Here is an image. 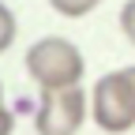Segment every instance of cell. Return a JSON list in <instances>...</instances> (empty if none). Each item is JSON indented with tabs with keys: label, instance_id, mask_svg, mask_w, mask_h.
<instances>
[{
	"label": "cell",
	"instance_id": "obj_4",
	"mask_svg": "<svg viewBox=\"0 0 135 135\" xmlns=\"http://www.w3.org/2000/svg\"><path fill=\"white\" fill-rule=\"evenodd\" d=\"M53 4L56 15H64V19H83V15H90L101 0H49Z\"/></svg>",
	"mask_w": 135,
	"mask_h": 135
},
{
	"label": "cell",
	"instance_id": "obj_2",
	"mask_svg": "<svg viewBox=\"0 0 135 135\" xmlns=\"http://www.w3.org/2000/svg\"><path fill=\"white\" fill-rule=\"evenodd\" d=\"M90 113L94 124L109 135H120L135 128V79L124 71H109L90 90Z\"/></svg>",
	"mask_w": 135,
	"mask_h": 135
},
{
	"label": "cell",
	"instance_id": "obj_9",
	"mask_svg": "<svg viewBox=\"0 0 135 135\" xmlns=\"http://www.w3.org/2000/svg\"><path fill=\"white\" fill-rule=\"evenodd\" d=\"M128 75H131V79H135V68H128Z\"/></svg>",
	"mask_w": 135,
	"mask_h": 135
},
{
	"label": "cell",
	"instance_id": "obj_3",
	"mask_svg": "<svg viewBox=\"0 0 135 135\" xmlns=\"http://www.w3.org/2000/svg\"><path fill=\"white\" fill-rule=\"evenodd\" d=\"M83 124H86V94L79 86L41 90V105L34 113L38 135H75Z\"/></svg>",
	"mask_w": 135,
	"mask_h": 135
},
{
	"label": "cell",
	"instance_id": "obj_8",
	"mask_svg": "<svg viewBox=\"0 0 135 135\" xmlns=\"http://www.w3.org/2000/svg\"><path fill=\"white\" fill-rule=\"evenodd\" d=\"M0 105H4V86H0Z\"/></svg>",
	"mask_w": 135,
	"mask_h": 135
},
{
	"label": "cell",
	"instance_id": "obj_5",
	"mask_svg": "<svg viewBox=\"0 0 135 135\" xmlns=\"http://www.w3.org/2000/svg\"><path fill=\"white\" fill-rule=\"evenodd\" d=\"M15 15H11V8L4 4V0H0V53H8L11 49V41H15Z\"/></svg>",
	"mask_w": 135,
	"mask_h": 135
},
{
	"label": "cell",
	"instance_id": "obj_6",
	"mask_svg": "<svg viewBox=\"0 0 135 135\" xmlns=\"http://www.w3.org/2000/svg\"><path fill=\"white\" fill-rule=\"evenodd\" d=\"M120 30H124V38L135 45V0H128V4L120 8Z\"/></svg>",
	"mask_w": 135,
	"mask_h": 135
},
{
	"label": "cell",
	"instance_id": "obj_1",
	"mask_svg": "<svg viewBox=\"0 0 135 135\" xmlns=\"http://www.w3.org/2000/svg\"><path fill=\"white\" fill-rule=\"evenodd\" d=\"M86 60H83L79 45H71L68 38H38L26 49V75L38 83L41 90H64V86H79Z\"/></svg>",
	"mask_w": 135,
	"mask_h": 135
},
{
	"label": "cell",
	"instance_id": "obj_7",
	"mask_svg": "<svg viewBox=\"0 0 135 135\" xmlns=\"http://www.w3.org/2000/svg\"><path fill=\"white\" fill-rule=\"evenodd\" d=\"M11 128H15V120H11V113L0 105V135H11Z\"/></svg>",
	"mask_w": 135,
	"mask_h": 135
}]
</instances>
